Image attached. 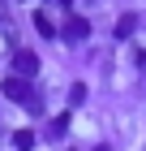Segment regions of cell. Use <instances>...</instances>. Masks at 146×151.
<instances>
[{
	"mask_svg": "<svg viewBox=\"0 0 146 151\" xmlns=\"http://www.w3.org/2000/svg\"><path fill=\"white\" fill-rule=\"evenodd\" d=\"M0 91L9 95L13 104H22L26 112H43V99H39V91H34V86H30L26 78H13V73H9V78L0 82Z\"/></svg>",
	"mask_w": 146,
	"mask_h": 151,
	"instance_id": "6da1fadb",
	"label": "cell"
},
{
	"mask_svg": "<svg viewBox=\"0 0 146 151\" xmlns=\"http://www.w3.org/2000/svg\"><path fill=\"white\" fill-rule=\"evenodd\" d=\"M34 73H39V56H34V52H17V56H13V78L30 82Z\"/></svg>",
	"mask_w": 146,
	"mask_h": 151,
	"instance_id": "7a4b0ae2",
	"label": "cell"
},
{
	"mask_svg": "<svg viewBox=\"0 0 146 151\" xmlns=\"http://www.w3.org/2000/svg\"><path fill=\"white\" fill-rule=\"evenodd\" d=\"M65 39H69V43H82V39H90V22H82V17H73V22L65 26Z\"/></svg>",
	"mask_w": 146,
	"mask_h": 151,
	"instance_id": "3957f363",
	"label": "cell"
},
{
	"mask_svg": "<svg viewBox=\"0 0 146 151\" xmlns=\"http://www.w3.org/2000/svg\"><path fill=\"white\" fill-rule=\"evenodd\" d=\"M30 22H34V30H39L43 39H52V35H56V26H52V17H47V13H34Z\"/></svg>",
	"mask_w": 146,
	"mask_h": 151,
	"instance_id": "277c9868",
	"label": "cell"
},
{
	"mask_svg": "<svg viewBox=\"0 0 146 151\" xmlns=\"http://www.w3.org/2000/svg\"><path fill=\"white\" fill-rule=\"evenodd\" d=\"M69 134V116H52V125H47V138H65Z\"/></svg>",
	"mask_w": 146,
	"mask_h": 151,
	"instance_id": "5b68a950",
	"label": "cell"
},
{
	"mask_svg": "<svg viewBox=\"0 0 146 151\" xmlns=\"http://www.w3.org/2000/svg\"><path fill=\"white\" fill-rule=\"evenodd\" d=\"M133 26H137V17H133V13H125L120 22H116V39H129V35H133Z\"/></svg>",
	"mask_w": 146,
	"mask_h": 151,
	"instance_id": "8992f818",
	"label": "cell"
},
{
	"mask_svg": "<svg viewBox=\"0 0 146 151\" xmlns=\"http://www.w3.org/2000/svg\"><path fill=\"white\" fill-rule=\"evenodd\" d=\"M13 147H17V151H30L34 147V134H30V129H17V134H13Z\"/></svg>",
	"mask_w": 146,
	"mask_h": 151,
	"instance_id": "52a82bcc",
	"label": "cell"
},
{
	"mask_svg": "<svg viewBox=\"0 0 146 151\" xmlns=\"http://www.w3.org/2000/svg\"><path fill=\"white\" fill-rule=\"evenodd\" d=\"M69 104H73V108L86 104V86H82V82H78V86H69Z\"/></svg>",
	"mask_w": 146,
	"mask_h": 151,
	"instance_id": "ba28073f",
	"label": "cell"
},
{
	"mask_svg": "<svg viewBox=\"0 0 146 151\" xmlns=\"http://www.w3.org/2000/svg\"><path fill=\"white\" fill-rule=\"evenodd\" d=\"M95 151H108V147H95Z\"/></svg>",
	"mask_w": 146,
	"mask_h": 151,
	"instance_id": "9c48e42d",
	"label": "cell"
},
{
	"mask_svg": "<svg viewBox=\"0 0 146 151\" xmlns=\"http://www.w3.org/2000/svg\"><path fill=\"white\" fill-rule=\"evenodd\" d=\"M86 4H95V0H86Z\"/></svg>",
	"mask_w": 146,
	"mask_h": 151,
	"instance_id": "30bf717a",
	"label": "cell"
}]
</instances>
